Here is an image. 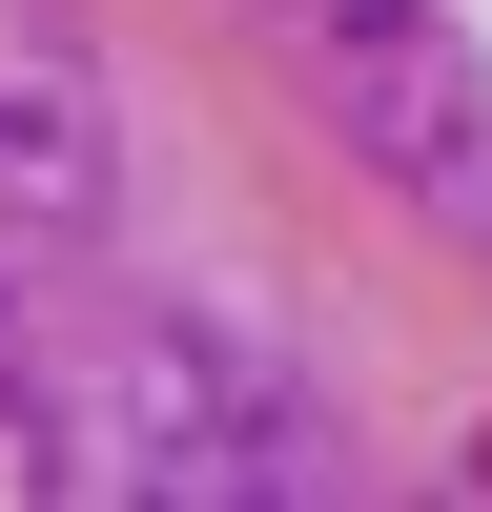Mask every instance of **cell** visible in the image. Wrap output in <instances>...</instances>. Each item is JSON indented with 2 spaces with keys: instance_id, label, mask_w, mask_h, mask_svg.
Returning a JSON list of instances; mask_svg holds the SVG:
<instances>
[{
  "instance_id": "cell-2",
  "label": "cell",
  "mask_w": 492,
  "mask_h": 512,
  "mask_svg": "<svg viewBox=\"0 0 492 512\" xmlns=\"http://www.w3.org/2000/svg\"><path fill=\"white\" fill-rule=\"evenodd\" d=\"M308 82H328V123H349L390 185H431V205L492 226V62L431 0H308Z\"/></svg>"
},
{
  "instance_id": "cell-3",
  "label": "cell",
  "mask_w": 492,
  "mask_h": 512,
  "mask_svg": "<svg viewBox=\"0 0 492 512\" xmlns=\"http://www.w3.org/2000/svg\"><path fill=\"white\" fill-rule=\"evenodd\" d=\"M123 205V123H103V62H82L41 0H0V226L21 246H82Z\"/></svg>"
},
{
  "instance_id": "cell-1",
  "label": "cell",
  "mask_w": 492,
  "mask_h": 512,
  "mask_svg": "<svg viewBox=\"0 0 492 512\" xmlns=\"http://www.w3.org/2000/svg\"><path fill=\"white\" fill-rule=\"evenodd\" d=\"M62 410H82V492H123V512H308V492H349L308 369L246 308H123Z\"/></svg>"
},
{
  "instance_id": "cell-4",
  "label": "cell",
  "mask_w": 492,
  "mask_h": 512,
  "mask_svg": "<svg viewBox=\"0 0 492 512\" xmlns=\"http://www.w3.org/2000/svg\"><path fill=\"white\" fill-rule=\"evenodd\" d=\"M41 492H82V410H62V369H41L21 287H0V512H41Z\"/></svg>"
}]
</instances>
